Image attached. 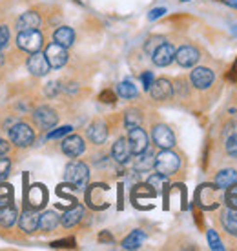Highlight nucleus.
<instances>
[{"label":"nucleus","mask_w":237,"mask_h":251,"mask_svg":"<svg viewBox=\"0 0 237 251\" xmlns=\"http://www.w3.org/2000/svg\"><path fill=\"white\" fill-rule=\"evenodd\" d=\"M155 170L157 173H161V175H174L175 171L179 170V166H181V160H179V157L175 155L174 151L170 150H162L159 155L155 157Z\"/></svg>","instance_id":"f257e3e1"},{"label":"nucleus","mask_w":237,"mask_h":251,"mask_svg":"<svg viewBox=\"0 0 237 251\" xmlns=\"http://www.w3.org/2000/svg\"><path fill=\"white\" fill-rule=\"evenodd\" d=\"M66 180L69 184H73L75 188H84L88 184V178H89V171H88V166L82 162H71L66 166Z\"/></svg>","instance_id":"f03ea898"},{"label":"nucleus","mask_w":237,"mask_h":251,"mask_svg":"<svg viewBox=\"0 0 237 251\" xmlns=\"http://www.w3.org/2000/svg\"><path fill=\"white\" fill-rule=\"evenodd\" d=\"M17 46L28 53H37L42 48V35L38 29H26L20 31L17 37Z\"/></svg>","instance_id":"7ed1b4c3"},{"label":"nucleus","mask_w":237,"mask_h":251,"mask_svg":"<svg viewBox=\"0 0 237 251\" xmlns=\"http://www.w3.org/2000/svg\"><path fill=\"white\" fill-rule=\"evenodd\" d=\"M9 137H11L13 144L20 146V148H28V146L33 144L35 133L28 124H15L9 129Z\"/></svg>","instance_id":"20e7f679"},{"label":"nucleus","mask_w":237,"mask_h":251,"mask_svg":"<svg viewBox=\"0 0 237 251\" xmlns=\"http://www.w3.org/2000/svg\"><path fill=\"white\" fill-rule=\"evenodd\" d=\"M128 144H130V151L133 155H139L143 151L148 150V135L144 129H141L139 126L135 127H130V133H128Z\"/></svg>","instance_id":"39448f33"},{"label":"nucleus","mask_w":237,"mask_h":251,"mask_svg":"<svg viewBox=\"0 0 237 251\" xmlns=\"http://www.w3.org/2000/svg\"><path fill=\"white\" fill-rule=\"evenodd\" d=\"M151 137H153L155 146L157 148H161V150H170V148H174L175 146L174 131L170 129L168 126H164V124L155 126L153 131H151Z\"/></svg>","instance_id":"423d86ee"},{"label":"nucleus","mask_w":237,"mask_h":251,"mask_svg":"<svg viewBox=\"0 0 237 251\" xmlns=\"http://www.w3.org/2000/svg\"><path fill=\"white\" fill-rule=\"evenodd\" d=\"M46 58H48L50 68H62L64 64L68 62V51L64 46L55 42V44H50L46 48Z\"/></svg>","instance_id":"0eeeda50"},{"label":"nucleus","mask_w":237,"mask_h":251,"mask_svg":"<svg viewBox=\"0 0 237 251\" xmlns=\"http://www.w3.org/2000/svg\"><path fill=\"white\" fill-rule=\"evenodd\" d=\"M62 153L64 155H68V157L75 158V157H81L84 150H86V146H84V140H82L79 135H69L62 140Z\"/></svg>","instance_id":"6e6552de"},{"label":"nucleus","mask_w":237,"mask_h":251,"mask_svg":"<svg viewBox=\"0 0 237 251\" xmlns=\"http://www.w3.org/2000/svg\"><path fill=\"white\" fill-rule=\"evenodd\" d=\"M151 58H153V64H155V66H161V68H164V66H170V64L174 62V58H175L174 46L168 44V42H162V44L159 46L153 53H151Z\"/></svg>","instance_id":"1a4fd4ad"},{"label":"nucleus","mask_w":237,"mask_h":251,"mask_svg":"<svg viewBox=\"0 0 237 251\" xmlns=\"http://www.w3.org/2000/svg\"><path fill=\"white\" fill-rule=\"evenodd\" d=\"M33 119H35V122H37L40 127H44V129H51V127L59 122L57 113L48 106H42V107H38V109H35Z\"/></svg>","instance_id":"9d476101"},{"label":"nucleus","mask_w":237,"mask_h":251,"mask_svg":"<svg viewBox=\"0 0 237 251\" xmlns=\"http://www.w3.org/2000/svg\"><path fill=\"white\" fill-rule=\"evenodd\" d=\"M28 69L31 71L33 75H37V76L48 75V71H50V64H48L46 55H42L40 51L31 53V57H30V60H28Z\"/></svg>","instance_id":"9b49d317"},{"label":"nucleus","mask_w":237,"mask_h":251,"mask_svg":"<svg viewBox=\"0 0 237 251\" xmlns=\"http://www.w3.org/2000/svg\"><path fill=\"white\" fill-rule=\"evenodd\" d=\"M148 91H150L155 100H166L174 95V86L166 78H159V80H153V84L150 86Z\"/></svg>","instance_id":"f8f14e48"},{"label":"nucleus","mask_w":237,"mask_h":251,"mask_svg":"<svg viewBox=\"0 0 237 251\" xmlns=\"http://www.w3.org/2000/svg\"><path fill=\"white\" fill-rule=\"evenodd\" d=\"M175 60L182 68H192L199 60V51L192 48V46H182L179 51H175Z\"/></svg>","instance_id":"ddd939ff"},{"label":"nucleus","mask_w":237,"mask_h":251,"mask_svg":"<svg viewBox=\"0 0 237 251\" xmlns=\"http://www.w3.org/2000/svg\"><path fill=\"white\" fill-rule=\"evenodd\" d=\"M192 84H194L195 88L199 89H206L212 86L213 82V71L208 68H195L194 71H192Z\"/></svg>","instance_id":"4468645a"},{"label":"nucleus","mask_w":237,"mask_h":251,"mask_svg":"<svg viewBox=\"0 0 237 251\" xmlns=\"http://www.w3.org/2000/svg\"><path fill=\"white\" fill-rule=\"evenodd\" d=\"M112 155L118 164H126L130 160L131 151H130V144H128V138H118L112 148Z\"/></svg>","instance_id":"2eb2a0df"},{"label":"nucleus","mask_w":237,"mask_h":251,"mask_svg":"<svg viewBox=\"0 0 237 251\" xmlns=\"http://www.w3.org/2000/svg\"><path fill=\"white\" fill-rule=\"evenodd\" d=\"M19 224L22 231L33 233L38 227V215L35 213V211H31V209H26V211H22V215H20Z\"/></svg>","instance_id":"dca6fc26"},{"label":"nucleus","mask_w":237,"mask_h":251,"mask_svg":"<svg viewBox=\"0 0 237 251\" xmlns=\"http://www.w3.org/2000/svg\"><path fill=\"white\" fill-rule=\"evenodd\" d=\"M88 137H89V140H91L93 144H104V142H106V137H108L106 126L102 124V122H95V124H91L89 126V129H88Z\"/></svg>","instance_id":"f3484780"},{"label":"nucleus","mask_w":237,"mask_h":251,"mask_svg":"<svg viewBox=\"0 0 237 251\" xmlns=\"http://www.w3.org/2000/svg\"><path fill=\"white\" fill-rule=\"evenodd\" d=\"M53 38H55L57 44L64 46V48H69V46L73 44V40H75V31H73L71 27H68V25H62V27H59L55 31Z\"/></svg>","instance_id":"a211bd4d"},{"label":"nucleus","mask_w":237,"mask_h":251,"mask_svg":"<svg viewBox=\"0 0 237 251\" xmlns=\"http://www.w3.org/2000/svg\"><path fill=\"white\" fill-rule=\"evenodd\" d=\"M17 25H19L20 31H26V29H37L38 25H40V17H38V13H35V11H28L20 17L19 24Z\"/></svg>","instance_id":"6ab92c4d"},{"label":"nucleus","mask_w":237,"mask_h":251,"mask_svg":"<svg viewBox=\"0 0 237 251\" xmlns=\"http://www.w3.org/2000/svg\"><path fill=\"white\" fill-rule=\"evenodd\" d=\"M82 215H84V207H82V206H75L73 209L66 211V213L60 217V224H62L64 227L75 226L77 222H81Z\"/></svg>","instance_id":"aec40b11"},{"label":"nucleus","mask_w":237,"mask_h":251,"mask_svg":"<svg viewBox=\"0 0 237 251\" xmlns=\"http://www.w3.org/2000/svg\"><path fill=\"white\" fill-rule=\"evenodd\" d=\"M223 226L230 235L237 237V207H228L225 213H223Z\"/></svg>","instance_id":"412c9836"},{"label":"nucleus","mask_w":237,"mask_h":251,"mask_svg":"<svg viewBox=\"0 0 237 251\" xmlns=\"http://www.w3.org/2000/svg\"><path fill=\"white\" fill-rule=\"evenodd\" d=\"M59 222H60V217H59L55 211H46L44 215L38 217V227L44 229V231H51V229H55Z\"/></svg>","instance_id":"4be33fe9"},{"label":"nucleus","mask_w":237,"mask_h":251,"mask_svg":"<svg viewBox=\"0 0 237 251\" xmlns=\"http://www.w3.org/2000/svg\"><path fill=\"white\" fill-rule=\"evenodd\" d=\"M236 182H237V171L236 170H223V171H219L217 176H215V184H217V188L226 189Z\"/></svg>","instance_id":"5701e85b"},{"label":"nucleus","mask_w":237,"mask_h":251,"mask_svg":"<svg viewBox=\"0 0 237 251\" xmlns=\"http://www.w3.org/2000/svg\"><path fill=\"white\" fill-rule=\"evenodd\" d=\"M144 239H146L144 231H141V229H135V231H131L130 235L122 240V248H124V250H137V248H141V246H143Z\"/></svg>","instance_id":"b1692460"},{"label":"nucleus","mask_w":237,"mask_h":251,"mask_svg":"<svg viewBox=\"0 0 237 251\" xmlns=\"http://www.w3.org/2000/svg\"><path fill=\"white\" fill-rule=\"evenodd\" d=\"M153 153L151 151H143V153H139L137 155V160H135V170L137 171H150L153 168Z\"/></svg>","instance_id":"393cba45"},{"label":"nucleus","mask_w":237,"mask_h":251,"mask_svg":"<svg viewBox=\"0 0 237 251\" xmlns=\"http://www.w3.org/2000/svg\"><path fill=\"white\" fill-rule=\"evenodd\" d=\"M15 220H17V209H15L13 206H7V207H2V209H0V226L2 227L13 226Z\"/></svg>","instance_id":"a878e982"},{"label":"nucleus","mask_w":237,"mask_h":251,"mask_svg":"<svg viewBox=\"0 0 237 251\" xmlns=\"http://www.w3.org/2000/svg\"><path fill=\"white\" fill-rule=\"evenodd\" d=\"M117 91H118V95L122 97V99H135L137 97V88L131 84V82H120L117 86Z\"/></svg>","instance_id":"bb28decb"},{"label":"nucleus","mask_w":237,"mask_h":251,"mask_svg":"<svg viewBox=\"0 0 237 251\" xmlns=\"http://www.w3.org/2000/svg\"><path fill=\"white\" fill-rule=\"evenodd\" d=\"M141 120H143V117H141V113L139 111H128L126 113V127L130 129V127H135V126L141 124Z\"/></svg>","instance_id":"cd10ccee"},{"label":"nucleus","mask_w":237,"mask_h":251,"mask_svg":"<svg viewBox=\"0 0 237 251\" xmlns=\"http://www.w3.org/2000/svg\"><path fill=\"white\" fill-rule=\"evenodd\" d=\"M166 178H168V176H166V175H161V173H155V175H151L150 178H148V184H150L151 188H155V189H162V186H166Z\"/></svg>","instance_id":"c85d7f7f"},{"label":"nucleus","mask_w":237,"mask_h":251,"mask_svg":"<svg viewBox=\"0 0 237 251\" xmlns=\"http://www.w3.org/2000/svg\"><path fill=\"white\" fill-rule=\"evenodd\" d=\"M226 204L228 207H237V182L232 184L226 191Z\"/></svg>","instance_id":"c756f323"},{"label":"nucleus","mask_w":237,"mask_h":251,"mask_svg":"<svg viewBox=\"0 0 237 251\" xmlns=\"http://www.w3.org/2000/svg\"><path fill=\"white\" fill-rule=\"evenodd\" d=\"M226 153H228L230 157L237 158V133L230 135L228 140H226Z\"/></svg>","instance_id":"7c9ffc66"},{"label":"nucleus","mask_w":237,"mask_h":251,"mask_svg":"<svg viewBox=\"0 0 237 251\" xmlns=\"http://www.w3.org/2000/svg\"><path fill=\"white\" fill-rule=\"evenodd\" d=\"M162 42H164V38H162V37H151L150 40L146 42L144 50H146V53H150V55H151V53H153V51H155L157 48L162 44Z\"/></svg>","instance_id":"2f4dec72"},{"label":"nucleus","mask_w":237,"mask_h":251,"mask_svg":"<svg viewBox=\"0 0 237 251\" xmlns=\"http://www.w3.org/2000/svg\"><path fill=\"white\" fill-rule=\"evenodd\" d=\"M208 244H210V248H212V250H217V251L223 250V244H221L217 233L213 231V229H210V231H208Z\"/></svg>","instance_id":"473e14b6"},{"label":"nucleus","mask_w":237,"mask_h":251,"mask_svg":"<svg viewBox=\"0 0 237 251\" xmlns=\"http://www.w3.org/2000/svg\"><path fill=\"white\" fill-rule=\"evenodd\" d=\"M9 168H11V162H9V158H6L4 155H0V180H4V178H6Z\"/></svg>","instance_id":"72a5a7b5"},{"label":"nucleus","mask_w":237,"mask_h":251,"mask_svg":"<svg viewBox=\"0 0 237 251\" xmlns=\"http://www.w3.org/2000/svg\"><path fill=\"white\" fill-rule=\"evenodd\" d=\"M71 129H73L71 126H64V127H59V129H55V131H51L50 135H48V138H60V137H64V135H68Z\"/></svg>","instance_id":"f704fd0d"},{"label":"nucleus","mask_w":237,"mask_h":251,"mask_svg":"<svg viewBox=\"0 0 237 251\" xmlns=\"http://www.w3.org/2000/svg\"><path fill=\"white\" fill-rule=\"evenodd\" d=\"M7 42H9V29L6 25H0V50L6 48Z\"/></svg>","instance_id":"c9c22d12"},{"label":"nucleus","mask_w":237,"mask_h":251,"mask_svg":"<svg viewBox=\"0 0 237 251\" xmlns=\"http://www.w3.org/2000/svg\"><path fill=\"white\" fill-rule=\"evenodd\" d=\"M141 80H143V84H144V89H150V86L153 84V73H151V71H146V73H143Z\"/></svg>","instance_id":"e433bc0d"},{"label":"nucleus","mask_w":237,"mask_h":251,"mask_svg":"<svg viewBox=\"0 0 237 251\" xmlns=\"http://www.w3.org/2000/svg\"><path fill=\"white\" fill-rule=\"evenodd\" d=\"M100 100L108 102V104H113V102H115V95H113L110 89H106V91H102V93H100Z\"/></svg>","instance_id":"4c0bfd02"},{"label":"nucleus","mask_w":237,"mask_h":251,"mask_svg":"<svg viewBox=\"0 0 237 251\" xmlns=\"http://www.w3.org/2000/svg\"><path fill=\"white\" fill-rule=\"evenodd\" d=\"M164 13H166V9H164V7H157V9H153V11H151L150 15H148V19H150V20H155V19H159V17H162Z\"/></svg>","instance_id":"58836bf2"},{"label":"nucleus","mask_w":237,"mask_h":251,"mask_svg":"<svg viewBox=\"0 0 237 251\" xmlns=\"http://www.w3.org/2000/svg\"><path fill=\"white\" fill-rule=\"evenodd\" d=\"M57 91H59V84H57V82H50L48 88H46V93L50 95V97H55Z\"/></svg>","instance_id":"ea45409f"},{"label":"nucleus","mask_w":237,"mask_h":251,"mask_svg":"<svg viewBox=\"0 0 237 251\" xmlns=\"http://www.w3.org/2000/svg\"><path fill=\"white\" fill-rule=\"evenodd\" d=\"M7 206H11V199H9L7 195L0 197V209H2V207H7Z\"/></svg>","instance_id":"a19ab883"},{"label":"nucleus","mask_w":237,"mask_h":251,"mask_svg":"<svg viewBox=\"0 0 237 251\" xmlns=\"http://www.w3.org/2000/svg\"><path fill=\"white\" fill-rule=\"evenodd\" d=\"M7 151H9V144H7L6 140L0 138V155H6Z\"/></svg>","instance_id":"79ce46f5"},{"label":"nucleus","mask_w":237,"mask_h":251,"mask_svg":"<svg viewBox=\"0 0 237 251\" xmlns=\"http://www.w3.org/2000/svg\"><path fill=\"white\" fill-rule=\"evenodd\" d=\"M223 4H226V6L234 7V9H237V0H221Z\"/></svg>","instance_id":"37998d69"},{"label":"nucleus","mask_w":237,"mask_h":251,"mask_svg":"<svg viewBox=\"0 0 237 251\" xmlns=\"http://www.w3.org/2000/svg\"><path fill=\"white\" fill-rule=\"evenodd\" d=\"M232 76H234V78L237 76V64H236V68H234V75H232Z\"/></svg>","instance_id":"c03bdc74"},{"label":"nucleus","mask_w":237,"mask_h":251,"mask_svg":"<svg viewBox=\"0 0 237 251\" xmlns=\"http://www.w3.org/2000/svg\"><path fill=\"white\" fill-rule=\"evenodd\" d=\"M184 2H188V0H184Z\"/></svg>","instance_id":"a18cd8bd"}]
</instances>
